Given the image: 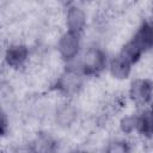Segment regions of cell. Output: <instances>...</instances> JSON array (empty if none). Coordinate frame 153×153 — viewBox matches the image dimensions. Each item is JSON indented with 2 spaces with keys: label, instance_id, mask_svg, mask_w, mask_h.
<instances>
[{
  "label": "cell",
  "instance_id": "cell-1",
  "mask_svg": "<svg viewBox=\"0 0 153 153\" xmlns=\"http://www.w3.org/2000/svg\"><path fill=\"white\" fill-rule=\"evenodd\" d=\"M106 65L105 53L97 47H91L85 50L80 62L81 73L85 75H96L100 73Z\"/></svg>",
  "mask_w": 153,
  "mask_h": 153
},
{
  "label": "cell",
  "instance_id": "cell-2",
  "mask_svg": "<svg viewBox=\"0 0 153 153\" xmlns=\"http://www.w3.org/2000/svg\"><path fill=\"white\" fill-rule=\"evenodd\" d=\"M129 97L137 106H145L153 97V82L146 78L135 79L130 85Z\"/></svg>",
  "mask_w": 153,
  "mask_h": 153
},
{
  "label": "cell",
  "instance_id": "cell-3",
  "mask_svg": "<svg viewBox=\"0 0 153 153\" xmlns=\"http://www.w3.org/2000/svg\"><path fill=\"white\" fill-rule=\"evenodd\" d=\"M57 49L60 57L63 61H72L78 55L80 49V35L67 30L59 38Z\"/></svg>",
  "mask_w": 153,
  "mask_h": 153
},
{
  "label": "cell",
  "instance_id": "cell-4",
  "mask_svg": "<svg viewBox=\"0 0 153 153\" xmlns=\"http://www.w3.org/2000/svg\"><path fill=\"white\" fill-rule=\"evenodd\" d=\"M81 72H78L75 69H69L66 71L63 74L60 75L56 87L57 90L65 94V96H71L80 91L82 87V76Z\"/></svg>",
  "mask_w": 153,
  "mask_h": 153
},
{
  "label": "cell",
  "instance_id": "cell-5",
  "mask_svg": "<svg viewBox=\"0 0 153 153\" xmlns=\"http://www.w3.org/2000/svg\"><path fill=\"white\" fill-rule=\"evenodd\" d=\"M30 57L29 49L25 44L14 43L8 45L5 53V60L8 67L11 68H19L23 67Z\"/></svg>",
  "mask_w": 153,
  "mask_h": 153
},
{
  "label": "cell",
  "instance_id": "cell-6",
  "mask_svg": "<svg viewBox=\"0 0 153 153\" xmlns=\"http://www.w3.org/2000/svg\"><path fill=\"white\" fill-rule=\"evenodd\" d=\"M66 25L67 30L75 32V33H81L86 26V16L85 12L76 6H69L66 13Z\"/></svg>",
  "mask_w": 153,
  "mask_h": 153
},
{
  "label": "cell",
  "instance_id": "cell-7",
  "mask_svg": "<svg viewBox=\"0 0 153 153\" xmlns=\"http://www.w3.org/2000/svg\"><path fill=\"white\" fill-rule=\"evenodd\" d=\"M131 66H133V62L127 59L123 54H118L116 55L111 62H110V66H109V69H110V73L111 75L115 78V79H127L130 73H131Z\"/></svg>",
  "mask_w": 153,
  "mask_h": 153
},
{
  "label": "cell",
  "instance_id": "cell-8",
  "mask_svg": "<svg viewBox=\"0 0 153 153\" xmlns=\"http://www.w3.org/2000/svg\"><path fill=\"white\" fill-rule=\"evenodd\" d=\"M76 115L78 111L75 106H73L72 104H62L56 109L55 120L60 127L67 128L74 124V122L76 121Z\"/></svg>",
  "mask_w": 153,
  "mask_h": 153
},
{
  "label": "cell",
  "instance_id": "cell-9",
  "mask_svg": "<svg viewBox=\"0 0 153 153\" xmlns=\"http://www.w3.org/2000/svg\"><path fill=\"white\" fill-rule=\"evenodd\" d=\"M121 129L126 134H130L134 130H137V116H127L121 121Z\"/></svg>",
  "mask_w": 153,
  "mask_h": 153
},
{
  "label": "cell",
  "instance_id": "cell-10",
  "mask_svg": "<svg viewBox=\"0 0 153 153\" xmlns=\"http://www.w3.org/2000/svg\"><path fill=\"white\" fill-rule=\"evenodd\" d=\"M35 145H36V149L37 151H51V149H54L55 141L50 136L41 135V136L37 137Z\"/></svg>",
  "mask_w": 153,
  "mask_h": 153
},
{
  "label": "cell",
  "instance_id": "cell-11",
  "mask_svg": "<svg viewBox=\"0 0 153 153\" xmlns=\"http://www.w3.org/2000/svg\"><path fill=\"white\" fill-rule=\"evenodd\" d=\"M129 146L128 143L126 142H122V141H115V142H111L109 143V147L106 148V151L109 152H126V151H129Z\"/></svg>",
  "mask_w": 153,
  "mask_h": 153
},
{
  "label": "cell",
  "instance_id": "cell-12",
  "mask_svg": "<svg viewBox=\"0 0 153 153\" xmlns=\"http://www.w3.org/2000/svg\"><path fill=\"white\" fill-rule=\"evenodd\" d=\"M57 1H59L60 4H62V5H65V6H68V7H69V6H72L71 4H72V1H73V0H57Z\"/></svg>",
  "mask_w": 153,
  "mask_h": 153
}]
</instances>
